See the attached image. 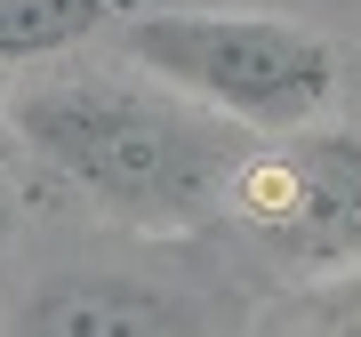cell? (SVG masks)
Here are the masks:
<instances>
[{
  "label": "cell",
  "mask_w": 361,
  "mask_h": 337,
  "mask_svg": "<svg viewBox=\"0 0 361 337\" xmlns=\"http://www.w3.org/2000/svg\"><path fill=\"white\" fill-rule=\"evenodd\" d=\"M121 56L185 97L217 104L241 129H305L337 89V49L289 16H233V8H161L121 25Z\"/></svg>",
  "instance_id": "7a4b0ae2"
},
{
  "label": "cell",
  "mask_w": 361,
  "mask_h": 337,
  "mask_svg": "<svg viewBox=\"0 0 361 337\" xmlns=\"http://www.w3.org/2000/svg\"><path fill=\"white\" fill-rule=\"evenodd\" d=\"M233 209L281 265L353 273L361 265V129H289L281 153H249Z\"/></svg>",
  "instance_id": "3957f363"
},
{
  "label": "cell",
  "mask_w": 361,
  "mask_h": 337,
  "mask_svg": "<svg viewBox=\"0 0 361 337\" xmlns=\"http://www.w3.org/2000/svg\"><path fill=\"white\" fill-rule=\"evenodd\" d=\"M104 16L113 0H0V65H56Z\"/></svg>",
  "instance_id": "5b68a950"
},
{
  "label": "cell",
  "mask_w": 361,
  "mask_h": 337,
  "mask_svg": "<svg viewBox=\"0 0 361 337\" xmlns=\"http://www.w3.org/2000/svg\"><path fill=\"white\" fill-rule=\"evenodd\" d=\"M16 329H32V337H169V329H193V313L145 281L80 273V281H49L16 313Z\"/></svg>",
  "instance_id": "277c9868"
},
{
  "label": "cell",
  "mask_w": 361,
  "mask_h": 337,
  "mask_svg": "<svg viewBox=\"0 0 361 337\" xmlns=\"http://www.w3.org/2000/svg\"><path fill=\"white\" fill-rule=\"evenodd\" d=\"M0 121H8V65H0Z\"/></svg>",
  "instance_id": "52a82bcc"
},
{
  "label": "cell",
  "mask_w": 361,
  "mask_h": 337,
  "mask_svg": "<svg viewBox=\"0 0 361 337\" xmlns=\"http://www.w3.org/2000/svg\"><path fill=\"white\" fill-rule=\"evenodd\" d=\"M8 129L65 185L137 233H193L233 201L249 145L241 121L185 97L161 73H40L8 89Z\"/></svg>",
  "instance_id": "6da1fadb"
},
{
  "label": "cell",
  "mask_w": 361,
  "mask_h": 337,
  "mask_svg": "<svg viewBox=\"0 0 361 337\" xmlns=\"http://www.w3.org/2000/svg\"><path fill=\"white\" fill-rule=\"evenodd\" d=\"M0 241H8V185H0Z\"/></svg>",
  "instance_id": "8992f818"
}]
</instances>
